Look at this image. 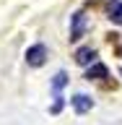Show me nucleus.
I'll use <instances>...</instances> for the list:
<instances>
[{
  "mask_svg": "<svg viewBox=\"0 0 122 125\" xmlns=\"http://www.w3.org/2000/svg\"><path fill=\"white\" fill-rule=\"evenodd\" d=\"M26 60H29V65H34V68L44 65V60H47V47H44V44H34V47H29Z\"/></svg>",
  "mask_w": 122,
  "mask_h": 125,
  "instance_id": "f257e3e1",
  "label": "nucleus"
},
{
  "mask_svg": "<svg viewBox=\"0 0 122 125\" xmlns=\"http://www.w3.org/2000/svg\"><path fill=\"white\" fill-rule=\"evenodd\" d=\"M86 31V13H73V29H70V39H81Z\"/></svg>",
  "mask_w": 122,
  "mask_h": 125,
  "instance_id": "f03ea898",
  "label": "nucleus"
},
{
  "mask_svg": "<svg viewBox=\"0 0 122 125\" xmlns=\"http://www.w3.org/2000/svg\"><path fill=\"white\" fill-rule=\"evenodd\" d=\"M73 107H75V112H88V109L94 107V102H91V96H86V94H75L73 96Z\"/></svg>",
  "mask_w": 122,
  "mask_h": 125,
  "instance_id": "7ed1b4c3",
  "label": "nucleus"
},
{
  "mask_svg": "<svg viewBox=\"0 0 122 125\" xmlns=\"http://www.w3.org/2000/svg\"><path fill=\"white\" fill-rule=\"evenodd\" d=\"M94 57H96V50H91V47H81L75 52V62L78 65H88V62H94Z\"/></svg>",
  "mask_w": 122,
  "mask_h": 125,
  "instance_id": "20e7f679",
  "label": "nucleus"
},
{
  "mask_svg": "<svg viewBox=\"0 0 122 125\" xmlns=\"http://www.w3.org/2000/svg\"><path fill=\"white\" fill-rule=\"evenodd\" d=\"M107 10H109V18H112L114 23H120V26H122V3H120V0H112Z\"/></svg>",
  "mask_w": 122,
  "mask_h": 125,
  "instance_id": "39448f33",
  "label": "nucleus"
},
{
  "mask_svg": "<svg viewBox=\"0 0 122 125\" xmlns=\"http://www.w3.org/2000/svg\"><path fill=\"white\" fill-rule=\"evenodd\" d=\"M107 76H109L107 65H94V68H88V73H86L88 81H91V78H107Z\"/></svg>",
  "mask_w": 122,
  "mask_h": 125,
  "instance_id": "423d86ee",
  "label": "nucleus"
},
{
  "mask_svg": "<svg viewBox=\"0 0 122 125\" xmlns=\"http://www.w3.org/2000/svg\"><path fill=\"white\" fill-rule=\"evenodd\" d=\"M65 81H68V76H65V73H62V70H60V73H57V76H55V91H57V94H60V89H62V86H65Z\"/></svg>",
  "mask_w": 122,
  "mask_h": 125,
  "instance_id": "0eeeda50",
  "label": "nucleus"
}]
</instances>
